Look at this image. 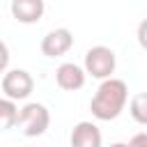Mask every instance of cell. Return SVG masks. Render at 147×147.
Masks as SVG:
<instances>
[{
    "label": "cell",
    "instance_id": "obj_1",
    "mask_svg": "<svg viewBox=\"0 0 147 147\" xmlns=\"http://www.w3.org/2000/svg\"><path fill=\"white\" fill-rule=\"evenodd\" d=\"M126 99H129V87L124 80L119 78H103V83L99 85L96 94L92 96V103H90V110L96 119L101 122H110L115 119L124 106H126Z\"/></svg>",
    "mask_w": 147,
    "mask_h": 147
},
{
    "label": "cell",
    "instance_id": "obj_2",
    "mask_svg": "<svg viewBox=\"0 0 147 147\" xmlns=\"http://www.w3.org/2000/svg\"><path fill=\"white\" fill-rule=\"evenodd\" d=\"M16 124L23 129V133L28 138H34V136L46 133V129L51 124V113L44 103H25L16 117Z\"/></svg>",
    "mask_w": 147,
    "mask_h": 147
},
{
    "label": "cell",
    "instance_id": "obj_3",
    "mask_svg": "<svg viewBox=\"0 0 147 147\" xmlns=\"http://www.w3.org/2000/svg\"><path fill=\"white\" fill-rule=\"evenodd\" d=\"M115 71V53L108 46H92L85 53V74L92 78H110Z\"/></svg>",
    "mask_w": 147,
    "mask_h": 147
},
{
    "label": "cell",
    "instance_id": "obj_4",
    "mask_svg": "<svg viewBox=\"0 0 147 147\" xmlns=\"http://www.w3.org/2000/svg\"><path fill=\"white\" fill-rule=\"evenodd\" d=\"M32 87H34V80L32 76L25 71V69H11L5 74L2 78V92L7 94V99L11 101H21V99H28L32 94Z\"/></svg>",
    "mask_w": 147,
    "mask_h": 147
},
{
    "label": "cell",
    "instance_id": "obj_5",
    "mask_svg": "<svg viewBox=\"0 0 147 147\" xmlns=\"http://www.w3.org/2000/svg\"><path fill=\"white\" fill-rule=\"evenodd\" d=\"M74 46V34L67 28H55L41 39V53L46 57H60Z\"/></svg>",
    "mask_w": 147,
    "mask_h": 147
},
{
    "label": "cell",
    "instance_id": "obj_6",
    "mask_svg": "<svg viewBox=\"0 0 147 147\" xmlns=\"http://www.w3.org/2000/svg\"><path fill=\"white\" fill-rule=\"evenodd\" d=\"M85 69H80L78 64H74V62H64V64H60L57 67V71H55V80H57V85L62 87V90H67V92H76V90H80L83 85H85Z\"/></svg>",
    "mask_w": 147,
    "mask_h": 147
},
{
    "label": "cell",
    "instance_id": "obj_7",
    "mask_svg": "<svg viewBox=\"0 0 147 147\" xmlns=\"http://www.w3.org/2000/svg\"><path fill=\"white\" fill-rule=\"evenodd\" d=\"M11 16L18 21V23H37L41 16H44V0H11Z\"/></svg>",
    "mask_w": 147,
    "mask_h": 147
},
{
    "label": "cell",
    "instance_id": "obj_8",
    "mask_svg": "<svg viewBox=\"0 0 147 147\" xmlns=\"http://www.w3.org/2000/svg\"><path fill=\"white\" fill-rule=\"evenodd\" d=\"M71 147H101V131L92 122H78L71 131Z\"/></svg>",
    "mask_w": 147,
    "mask_h": 147
},
{
    "label": "cell",
    "instance_id": "obj_9",
    "mask_svg": "<svg viewBox=\"0 0 147 147\" xmlns=\"http://www.w3.org/2000/svg\"><path fill=\"white\" fill-rule=\"evenodd\" d=\"M16 117H18V108L11 99H0V129H9L16 124Z\"/></svg>",
    "mask_w": 147,
    "mask_h": 147
},
{
    "label": "cell",
    "instance_id": "obj_10",
    "mask_svg": "<svg viewBox=\"0 0 147 147\" xmlns=\"http://www.w3.org/2000/svg\"><path fill=\"white\" fill-rule=\"evenodd\" d=\"M129 113L138 124H147V92H140V94H136L131 99Z\"/></svg>",
    "mask_w": 147,
    "mask_h": 147
},
{
    "label": "cell",
    "instance_id": "obj_11",
    "mask_svg": "<svg viewBox=\"0 0 147 147\" xmlns=\"http://www.w3.org/2000/svg\"><path fill=\"white\" fill-rule=\"evenodd\" d=\"M138 44L147 51V18H142L138 25Z\"/></svg>",
    "mask_w": 147,
    "mask_h": 147
},
{
    "label": "cell",
    "instance_id": "obj_12",
    "mask_svg": "<svg viewBox=\"0 0 147 147\" xmlns=\"http://www.w3.org/2000/svg\"><path fill=\"white\" fill-rule=\"evenodd\" d=\"M7 64H9V48L5 41H0V74L7 69Z\"/></svg>",
    "mask_w": 147,
    "mask_h": 147
},
{
    "label": "cell",
    "instance_id": "obj_13",
    "mask_svg": "<svg viewBox=\"0 0 147 147\" xmlns=\"http://www.w3.org/2000/svg\"><path fill=\"white\" fill-rule=\"evenodd\" d=\"M129 147H147V133H136L129 140Z\"/></svg>",
    "mask_w": 147,
    "mask_h": 147
},
{
    "label": "cell",
    "instance_id": "obj_14",
    "mask_svg": "<svg viewBox=\"0 0 147 147\" xmlns=\"http://www.w3.org/2000/svg\"><path fill=\"white\" fill-rule=\"evenodd\" d=\"M110 147H129L126 142H115V145H110Z\"/></svg>",
    "mask_w": 147,
    "mask_h": 147
}]
</instances>
